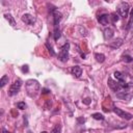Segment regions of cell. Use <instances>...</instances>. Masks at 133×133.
I'll return each instance as SVG.
<instances>
[{"mask_svg": "<svg viewBox=\"0 0 133 133\" xmlns=\"http://www.w3.org/2000/svg\"><path fill=\"white\" fill-rule=\"evenodd\" d=\"M123 59H124V61H126V62H131V61H133V58H132L131 56H129V55H124V56H123Z\"/></svg>", "mask_w": 133, "mask_h": 133, "instance_id": "cell-24", "label": "cell"}, {"mask_svg": "<svg viewBox=\"0 0 133 133\" xmlns=\"http://www.w3.org/2000/svg\"><path fill=\"white\" fill-rule=\"evenodd\" d=\"M4 18L8 21V23H9L11 26H16V21H15V19L12 18V16H11L10 14H4Z\"/></svg>", "mask_w": 133, "mask_h": 133, "instance_id": "cell-14", "label": "cell"}, {"mask_svg": "<svg viewBox=\"0 0 133 133\" xmlns=\"http://www.w3.org/2000/svg\"><path fill=\"white\" fill-rule=\"evenodd\" d=\"M61 19H62V15H61V12H60V11H58V10H54V11H53L54 28H57V27H58V25H59V23H60Z\"/></svg>", "mask_w": 133, "mask_h": 133, "instance_id": "cell-7", "label": "cell"}, {"mask_svg": "<svg viewBox=\"0 0 133 133\" xmlns=\"http://www.w3.org/2000/svg\"><path fill=\"white\" fill-rule=\"evenodd\" d=\"M22 72L27 73V72H28V65H23V66H22Z\"/></svg>", "mask_w": 133, "mask_h": 133, "instance_id": "cell-27", "label": "cell"}, {"mask_svg": "<svg viewBox=\"0 0 133 133\" xmlns=\"http://www.w3.org/2000/svg\"><path fill=\"white\" fill-rule=\"evenodd\" d=\"M26 88H27V91H28V95L30 97H34L37 91L39 90V84L36 80H28L26 82Z\"/></svg>", "mask_w": 133, "mask_h": 133, "instance_id": "cell-1", "label": "cell"}, {"mask_svg": "<svg viewBox=\"0 0 133 133\" xmlns=\"http://www.w3.org/2000/svg\"><path fill=\"white\" fill-rule=\"evenodd\" d=\"M110 19H111V21H112L113 23H115V22L118 21L119 16H118V14H116V12H112V14L110 15Z\"/></svg>", "mask_w": 133, "mask_h": 133, "instance_id": "cell-18", "label": "cell"}, {"mask_svg": "<svg viewBox=\"0 0 133 133\" xmlns=\"http://www.w3.org/2000/svg\"><path fill=\"white\" fill-rule=\"evenodd\" d=\"M78 29H79V32H80V34H81L82 36H86V35H87V30H86L84 27L79 26V27H78Z\"/></svg>", "mask_w": 133, "mask_h": 133, "instance_id": "cell-21", "label": "cell"}, {"mask_svg": "<svg viewBox=\"0 0 133 133\" xmlns=\"http://www.w3.org/2000/svg\"><path fill=\"white\" fill-rule=\"evenodd\" d=\"M71 72H72V74H73L75 77H80L81 74H82V70H81V68L78 66V65H74V66L72 68Z\"/></svg>", "mask_w": 133, "mask_h": 133, "instance_id": "cell-12", "label": "cell"}, {"mask_svg": "<svg viewBox=\"0 0 133 133\" xmlns=\"http://www.w3.org/2000/svg\"><path fill=\"white\" fill-rule=\"evenodd\" d=\"M49 89H47V88H43L42 89V94H49Z\"/></svg>", "mask_w": 133, "mask_h": 133, "instance_id": "cell-28", "label": "cell"}, {"mask_svg": "<svg viewBox=\"0 0 133 133\" xmlns=\"http://www.w3.org/2000/svg\"><path fill=\"white\" fill-rule=\"evenodd\" d=\"M46 47L48 48V50H49V52H50V54H51L52 56H54V55H55V52L53 51V48H52V46H51V45H49V44L47 43V44H46Z\"/></svg>", "mask_w": 133, "mask_h": 133, "instance_id": "cell-23", "label": "cell"}, {"mask_svg": "<svg viewBox=\"0 0 133 133\" xmlns=\"http://www.w3.org/2000/svg\"><path fill=\"white\" fill-rule=\"evenodd\" d=\"M41 133H48V132H46V131H43V132H41Z\"/></svg>", "mask_w": 133, "mask_h": 133, "instance_id": "cell-32", "label": "cell"}, {"mask_svg": "<svg viewBox=\"0 0 133 133\" xmlns=\"http://www.w3.org/2000/svg\"><path fill=\"white\" fill-rule=\"evenodd\" d=\"M49 105L51 106V101H50V100H48V101H47V104L45 105V108H47V109H48V106H49Z\"/></svg>", "mask_w": 133, "mask_h": 133, "instance_id": "cell-29", "label": "cell"}, {"mask_svg": "<svg viewBox=\"0 0 133 133\" xmlns=\"http://www.w3.org/2000/svg\"><path fill=\"white\" fill-rule=\"evenodd\" d=\"M17 107L19 108V109H25L26 108V104L24 103V102H19V103H17Z\"/></svg>", "mask_w": 133, "mask_h": 133, "instance_id": "cell-25", "label": "cell"}, {"mask_svg": "<svg viewBox=\"0 0 133 133\" xmlns=\"http://www.w3.org/2000/svg\"><path fill=\"white\" fill-rule=\"evenodd\" d=\"M77 121H78L79 123H84V122H85V118L81 117V118H77Z\"/></svg>", "mask_w": 133, "mask_h": 133, "instance_id": "cell-30", "label": "cell"}, {"mask_svg": "<svg viewBox=\"0 0 133 133\" xmlns=\"http://www.w3.org/2000/svg\"><path fill=\"white\" fill-rule=\"evenodd\" d=\"M113 111H114V113H116L117 116H119V117H122L124 119H127V121H130L132 118V116H133L131 113H129L127 111H124V110H122V109H119L117 107H114Z\"/></svg>", "mask_w": 133, "mask_h": 133, "instance_id": "cell-5", "label": "cell"}, {"mask_svg": "<svg viewBox=\"0 0 133 133\" xmlns=\"http://www.w3.org/2000/svg\"><path fill=\"white\" fill-rule=\"evenodd\" d=\"M2 133H10L9 131H7L6 129H4V128H2Z\"/></svg>", "mask_w": 133, "mask_h": 133, "instance_id": "cell-31", "label": "cell"}, {"mask_svg": "<svg viewBox=\"0 0 133 133\" xmlns=\"http://www.w3.org/2000/svg\"><path fill=\"white\" fill-rule=\"evenodd\" d=\"M113 76L115 77V79L118 81V82H125V75H123L121 72H114L113 73Z\"/></svg>", "mask_w": 133, "mask_h": 133, "instance_id": "cell-13", "label": "cell"}, {"mask_svg": "<svg viewBox=\"0 0 133 133\" xmlns=\"http://www.w3.org/2000/svg\"><path fill=\"white\" fill-rule=\"evenodd\" d=\"M109 19H110V16H108V15H106V14H103V15H100V16L98 17V22H99L101 25L106 26V25H108V23H109Z\"/></svg>", "mask_w": 133, "mask_h": 133, "instance_id": "cell-9", "label": "cell"}, {"mask_svg": "<svg viewBox=\"0 0 133 133\" xmlns=\"http://www.w3.org/2000/svg\"><path fill=\"white\" fill-rule=\"evenodd\" d=\"M22 21L27 25H33L35 23V18L30 14H24L22 16Z\"/></svg>", "mask_w": 133, "mask_h": 133, "instance_id": "cell-6", "label": "cell"}, {"mask_svg": "<svg viewBox=\"0 0 133 133\" xmlns=\"http://www.w3.org/2000/svg\"><path fill=\"white\" fill-rule=\"evenodd\" d=\"M50 133H61V125L60 124H57Z\"/></svg>", "mask_w": 133, "mask_h": 133, "instance_id": "cell-17", "label": "cell"}, {"mask_svg": "<svg viewBox=\"0 0 133 133\" xmlns=\"http://www.w3.org/2000/svg\"><path fill=\"white\" fill-rule=\"evenodd\" d=\"M59 36H60V30H59V28L58 27L57 28H54V38H55V41H57L59 38Z\"/></svg>", "mask_w": 133, "mask_h": 133, "instance_id": "cell-22", "label": "cell"}, {"mask_svg": "<svg viewBox=\"0 0 133 133\" xmlns=\"http://www.w3.org/2000/svg\"><path fill=\"white\" fill-rule=\"evenodd\" d=\"M95 58L98 62H103L105 60V55L102 54V53H96L95 54Z\"/></svg>", "mask_w": 133, "mask_h": 133, "instance_id": "cell-15", "label": "cell"}, {"mask_svg": "<svg viewBox=\"0 0 133 133\" xmlns=\"http://www.w3.org/2000/svg\"><path fill=\"white\" fill-rule=\"evenodd\" d=\"M90 102H91V100H90L89 98H86V99H84V100H83V103H84V104H86V105H88Z\"/></svg>", "mask_w": 133, "mask_h": 133, "instance_id": "cell-26", "label": "cell"}, {"mask_svg": "<svg viewBox=\"0 0 133 133\" xmlns=\"http://www.w3.org/2000/svg\"><path fill=\"white\" fill-rule=\"evenodd\" d=\"M116 97H117L118 99H121V100H127V101H129V100L133 97V94L130 92V91H128V90H125V91L117 92V94H116Z\"/></svg>", "mask_w": 133, "mask_h": 133, "instance_id": "cell-8", "label": "cell"}, {"mask_svg": "<svg viewBox=\"0 0 133 133\" xmlns=\"http://www.w3.org/2000/svg\"><path fill=\"white\" fill-rule=\"evenodd\" d=\"M129 9H130V6L127 2H121L117 6V14L122 17V18H127L128 17V14H129Z\"/></svg>", "mask_w": 133, "mask_h": 133, "instance_id": "cell-3", "label": "cell"}, {"mask_svg": "<svg viewBox=\"0 0 133 133\" xmlns=\"http://www.w3.org/2000/svg\"><path fill=\"white\" fill-rule=\"evenodd\" d=\"M6 83H8V76H7V75H4V76H2V78L0 79V87H1V88L4 87V85H5Z\"/></svg>", "mask_w": 133, "mask_h": 133, "instance_id": "cell-16", "label": "cell"}, {"mask_svg": "<svg viewBox=\"0 0 133 133\" xmlns=\"http://www.w3.org/2000/svg\"><path fill=\"white\" fill-rule=\"evenodd\" d=\"M92 118H95V119H98V121H103L104 119V116H103V114H101V113H94L92 115Z\"/></svg>", "mask_w": 133, "mask_h": 133, "instance_id": "cell-19", "label": "cell"}, {"mask_svg": "<svg viewBox=\"0 0 133 133\" xmlns=\"http://www.w3.org/2000/svg\"><path fill=\"white\" fill-rule=\"evenodd\" d=\"M113 34H114V31H113V29L112 28H106L105 30H104V38L105 39H111L112 37H113Z\"/></svg>", "mask_w": 133, "mask_h": 133, "instance_id": "cell-11", "label": "cell"}, {"mask_svg": "<svg viewBox=\"0 0 133 133\" xmlns=\"http://www.w3.org/2000/svg\"><path fill=\"white\" fill-rule=\"evenodd\" d=\"M69 49H70V44L65 43L61 48L58 53V59L62 62H65L69 59Z\"/></svg>", "mask_w": 133, "mask_h": 133, "instance_id": "cell-2", "label": "cell"}, {"mask_svg": "<svg viewBox=\"0 0 133 133\" xmlns=\"http://www.w3.org/2000/svg\"><path fill=\"white\" fill-rule=\"evenodd\" d=\"M21 86H22V81H21L20 79H17V80L10 85L9 90H8V95H9V96H15V95H17V94L20 91Z\"/></svg>", "mask_w": 133, "mask_h": 133, "instance_id": "cell-4", "label": "cell"}, {"mask_svg": "<svg viewBox=\"0 0 133 133\" xmlns=\"http://www.w3.org/2000/svg\"><path fill=\"white\" fill-rule=\"evenodd\" d=\"M132 24H133V8H132L131 14H130V19H129V22H128V25H127V29L131 28Z\"/></svg>", "mask_w": 133, "mask_h": 133, "instance_id": "cell-20", "label": "cell"}, {"mask_svg": "<svg viewBox=\"0 0 133 133\" xmlns=\"http://www.w3.org/2000/svg\"><path fill=\"white\" fill-rule=\"evenodd\" d=\"M122 45H123V38H116V39H114L113 42H110V43L108 44V46H109L110 48H112V49H117V48H119Z\"/></svg>", "mask_w": 133, "mask_h": 133, "instance_id": "cell-10", "label": "cell"}]
</instances>
